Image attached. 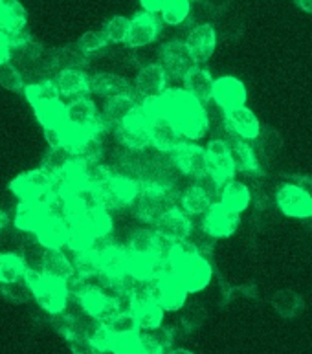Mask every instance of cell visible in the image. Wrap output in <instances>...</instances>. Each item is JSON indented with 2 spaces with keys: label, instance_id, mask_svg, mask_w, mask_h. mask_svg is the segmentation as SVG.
Listing matches in <instances>:
<instances>
[{
  "label": "cell",
  "instance_id": "obj_32",
  "mask_svg": "<svg viewBox=\"0 0 312 354\" xmlns=\"http://www.w3.org/2000/svg\"><path fill=\"white\" fill-rule=\"evenodd\" d=\"M44 218H46V212L43 206H39L35 202H21L15 213V226L22 232L35 233Z\"/></svg>",
  "mask_w": 312,
  "mask_h": 354
},
{
  "label": "cell",
  "instance_id": "obj_17",
  "mask_svg": "<svg viewBox=\"0 0 312 354\" xmlns=\"http://www.w3.org/2000/svg\"><path fill=\"white\" fill-rule=\"evenodd\" d=\"M162 24L154 17V13L149 11H140L131 19V30H129L127 37V46L136 50V48H143L153 44L160 35Z\"/></svg>",
  "mask_w": 312,
  "mask_h": 354
},
{
  "label": "cell",
  "instance_id": "obj_46",
  "mask_svg": "<svg viewBox=\"0 0 312 354\" xmlns=\"http://www.w3.org/2000/svg\"><path fill=\"white\" fill-rule=\"evenodd\" d=\"M107 44H109V39H107L105 32L101 30H92V32H86L83 33L77 41V46L86 53V55H92V53H98L101 50H105Z\"/></svg>",
  "mask_w": 312,
  "mask_h": 354
},
{
  "label": "cell",
  "instance_id": "obj_26",
  "mask_svg": "<svg viewBox=\"0 0 312 354\" xmlns=\"http://www.w3.org/2000/svg\"><path fill=\"white\" fill-rule=\"evenodd\" d=\"M190 292L185 290V286L178 281L175 274L160 277V307L165 312H176L185 305Z\"/></svg>",
  "mask_w": 312,
  "mask_h": 354
},
{
  "label": "cell",
  "instance_id": "obj_37",
  "mask_svg": "<svg viewBox=\"0 0 312 354\" xmlns=\"http://www.w3.org/2000/svg\"><path fill=\"white\" fill-rule=\"evenodd\" d=\"M35 114H37V120L43 125V129L63 127L66 123V105H63L61 100L50 101L46 105L39 106V109H35Z\"/></svg>",
  "mask_w": 312,
  "mask_h": 354
},
{
  "label": "cell",
  "instance_id": "obj_22",
  "mask_svg": "<svg viewBox=\"0 0 312 354\" xmlns=\"http://www.w3.org/2000/svg\"><path fill=\"white\" fill-rule=\"evenodd\" d=\"M228 143H230V149H232L233 160H235V167H237L239 173L248 176H255L261 173V164L259 158H257V153L255 149L250 145L246 140L235 136V134H228Z\"/></svg>",
  "mask_w": 312,
  "mask_h": 354
},
{
  "label": "cell",
  "instance_id": "obj_30",
  "mask_svg": "<svg viewBox=\"0 0 312 354\" xmlns=\"http://www.w3.org/2000/svg\"><path fill=\"white\" fill-rule=\"evenodd\" d=\"M41 270H43V274L48 275V277L66 281L70 275L74 274V263L68 259V255L64 254L61 248L46 250Z\"/></svg>",
  "mask_w": 312,
  "mask_h": 354
},
{
  "label": "cell",
  "instance_id": "obj_33",
  "mask_svg": "<svg viewBox=\"0 0 312 354\" xmlns=\"http://www.w3.org/2000/svg\"><path fill=\"white\" fill-rule=\"evenodd\" d=\"M272 307L279 314L281 317L292 319V317L300 316L305 308L303 297L294 290H277L272 296Z\"/></svg>",
  "mask_w": 312,
  "mask_h": 354
},
{
  "label": "cell",
  "instance_id": "obj_44",
  "mask_svg": "<svg viewBox=\"0 0 312 354\" xmlns=\"http://www.w3.org/2000/svg\"><path fill=\"white\" fill-rule=\"evenodd\" d=\"M0 85L4 86L6 90H10V92H22L26 88L24 75L15 64H11V61L0 64Z\"/></svg>",
  "mask_w": 312,
  "mask_h": 354
},
{
  "label": "cell",
  "instance_id": "obj_12",
  "mask_svg": "<svg viewBox=\"0 0 312 354\" xmlns=\"http://www.w3.org/2000/svg\"><path fill=\"white\" fill-rule=\"evenodd\" d=\"M169 75L160 63H149L138 70L134 80V90L143 101L160 100L167 90Z\"/></svg>",
  "mask_w": 312,
  "mask_h": 354
},
{
  "label": "cell",
  "instance_id": "obj_3",
  "mask_svg": "<svg viewBox=\"0 0 312 354\" xmlns=\"http://www.w3.org/2000/svg\"><path fill=\"white\" fill-rule=\"evenodd\" d=\"M142 189L136 202L133 204V212L138 221L156 224L162 215L169 207L175 206V195L171 187L160 185L156 182H140Z\"/></svg>",
  "mask_w": 312,
  "mask_h": 354
},
{
  "label": "cell",
  "instance_id": "obj_16",
  "mask_svg": "<svg viewBox=\"0 0 312 354\" xmlns=\"http://www.w3.org/2000/svg\"><path fill=\"white\" fill-rule=\"evenodd\" d=\"M246 100H248V92H246V86L241 80L233 77V75H223V77L215 80L213 103L221 106L224 112L244 106Z\"/></svg>",
  "mask_w": 312,
  "mask_h": 354
},
{
  "label": "cell",
  "instance_id": "obj_58",
  "mask_svg": "<svg viewBox=\"0 0 312 354\" xmlns=\"http://www.w3.org/2000/svg\"><path fill=\"white\" fill-rule=\"evenodd\" d=\"M98 354H120V353H116L114 349H107V351H100Z\"/></svg>",
  "mask_w": 312,
  "mask_h": 354
},
{
  "label": "cell",
  "instance_id": "obj_60",
  "mask_svg": "<svg viewBox=\"0 0 312 354\" xmlns=\"http://www.w3.org/2000/svg\"><path fill=\"white\" fill-rule=\"evenodd\" d=\"M191 2H202V0H191Z\"/></svg>",
  "mask_w": 312,
  "mask_h": 354
},
{
  "label": "cell",
  "instance_id": "obj_41",
  "mask_svg": "<svg viewBox=\"0 0 312 354\" xmlns=\"http://www.w3.org/2000/svg\"><path fill=\"white\" fill-rule=\"evenodd\" d=\"M81 165H83V180H85V184L98 187V189H101L114 175L107 165H101L98 160L95 162H83L81 160Z\"/></svg>",
  "mask_w": 312,
  "mask_h": 354
},
{
  "label": "cell",
  "instance_id": "obj_10",
  "mask_svg": "<svg viewBox=\"0 0 312 354\" xmlns=\"http://www.w3.org/2000/svg\"><path fill=\"white\" fill-rule=\"evenodd\" d=\"M158 63L164 66L171 80H184V75L199 64L187 43L178 39L167 41L160 46Z\"/></svg>",
  "mask_w": 312,
  "mask_h": 354
},
{
  "label": "cell",
  "instance_id": "obj_61",
  "mask_svg": "<svg viewBox=\"0 0 312 354\" xmlns=\"http://www.w3.org/2000/svg\"><path fill=\"white\" fill-rule=\"evenodd\" d=\"M0 4H2V0H0Z\"/></svg>",
  "mask_w": 312,
  "mask_h": 354
},
{
  "label": "cell",
  "instance_id": "obj_13",
  "mask_svg": "<svg viewBox=\"0 0 312 354\" xmlns=\"http://www.w3.org/2000/svg\"><path fill=\"white\" fill-rule=\"evenodd\" d=\"M154 232L171 243H184V241H190L193 235V224H191L190 215L182 207L173 206L156 221Z\"/></svg>",
  "mask_w": 312,
  "mask_h": 354
},
{
  "label": "cell",
  "instance_id": "obj_39",
  "mask_svg": "<svg viewBox=\"0 0 312 354\" xmlns=\"http://www.w3.org/2000/svg\"><path fill=\"white\" fill-rule=\"evenodd\" d=\"M191 0H167L164 10L160 11L162 22L167 26H180L190 19Z\"/></svg>",
  "mask_w": 312,
  "mask_h": 354
},
{
  "label": "cell",
  "instance_id": "obj_56",
  "mask_svg": "<svg viewBox=\"0 0 312 354\" xmlns=\"http://www.w3.org/2000/svg\"><path fill=\"white\" fill-rule=\"evenodd\" d=\"M6 224H8V215H6L4 209H0V230L6 227Z\"/></svg>",
  "mask_w": 312,
  "mask_h": 354
},
{
  "label": "cell",
  "instance_id": "obj_4",
  "mask_svg": "<svg viewBox=\"0 0 312 354\" xmlns=\"http://www.w3.org/2000/svg\"><path fill=\"white\" fill-rule=\"evenodd\" d=\"M143 105L149 112V127H151V143L156 151L164 154H171L184 142V136L180 134L173 120L165 114L158 105V100L143 101Z\"/></svg>",
  "mask_w": 312,
  "mask_h": 354
},
{
  "label": "cell",
  "instance_id": "obj_49",
  "mask_svg": "<svg viewBox=\"0 0 312 354\" xmlns=\"http://www.w3.org/2000/svg\"><path fill=\"white\" fill-rule=\"evenodd\" d=\"M68 344L74 354H98V349L89 336H75V338L68 339Z\"/></svg>",
  "mask_w": 312,
  "mask_h": 354
},
{
  "label": "cell",
  "instance_id": "obj_50",
  "mask_svg": "<svg viewBox=\"0 0 312 354\" xmlns=\"http://www.w3.org/2000/svg\"><path fill=\"white\" fill-rule=\"evenodd\" d=\"M44 136L50 147H64L66 145V133L63 127H46L44 129Z\"/></svg>",
  "mask_w": 312,
  "mask_h": 354
},
{
  "label": "cell",
  "instance_id": "obj_45",
  "mask_svg": "<svg viewBox=\"0 0 312 354\" xmlns=\"http://www.w3.org/2000/svg\"><path fill=\"white\" fill-rule=\"evenodd\" d=\"M21 252H22V259L26 261V265L30 268H39L41 270V265H43L44 254H46V248L43 244L39 243L37 237L35 239H24L21 243Z\"/></svg>",
  "mask_w": 312,
  "mask_h": 354
},
{
  "label": "cell",
  "instance_id": "obj_34",
  "mask_svg": "<svg viewBox=\"0 0 312 354\" xmlns=\"http://www.w3.org/2000/svg\"><path fill=\"white\" fill-rule=\"evenodd\" d=\"M24 95H26L28 103L33 106V109H39V106L46 105L50 101L59 100V88L55 85L53 80H44V81H35V83H30L24 88Z\"/></svg>",
  "mask_w": 312,
  "mask_h": 354
},
{
  "label": "cell",
  "instance_id": "obj_31",
  "mask_svg": "<svg viewBox=\"0 0 312 354\" xmlns=\"http://www.w3.org/2000/svg\"><path fill=\"white\" fill-rule=\"evenodd\" d=\"M28 13L19 0H2L0 4V32H17L24 30Z\"/></svg>",
  "mask_w": 312,
  "mask_h": 354
},
{
  "label": "cell",
  "instance_id": "obj_15",
  "mask_svg": "<svg viewBox=\"0 0 312 354\" xmlns=\"http://www.w3.org/2000/svg\"><path fill=\"white\" fill-rule=\"evenodd\" d=\"M208 158L212 164V176L219 180L221 184H226L230 180H233L237 167H235V160H233L232 149L230 143L224 138H213L206 145Z\"/></svg>",
  "mask_w": 312,
  "mask_h": 354
},
{
  "label": "cell",
  "instance_id": "obj_51",
  "mask_svg": "<svg viewBox=\"0 0 312 354\" xmlns=\"http://www.w3.org/2000/svg\"><path fill=\"white\" fill-rule=\"evenodd\" d=\"M6 35H8V41H10L11 48H13V52H17V50H21V48H24L26 44H30L33 41L32 35L26 32V30H17V32H6Z\"/></svg>",
  "mask_w": 312,
  "mask_h": 354
},
{
  "label": "cell",
  "instance_id": "obj_55",
  "mask_svg": "<svg viewBox=\"0 0 312 354\" xmlns=\"http://www.w3.org/2000/svg\"><path fill=\"white\" fill-rule=\"evenodd\" d=\"M294 2H296V6L300 10H303L305 13H311L312 15V0H294Z\"/></svg>",
  "mask_w": 312,
  "mask_h": 354
},
{
  "label": "cell",
  "instance_id": "obj_29",
  "mask_svg": "<svg viewBox=\"0 0 312 354\" xmlns=\"http://www.w3.org/2000/svg\"><path fill=\"white\" fill-rule=\"evenodd\" d=\"M156 241H158V233L149 227H136L127 239V246L125 248L131 252L133 257L136 259H153L154 250H156Z\"/></svg>",
  "mask_w": 312,
  "mask_h": 354
},
{
  "label": "cell",
  "instance_id": "obj_47",
  "mask_svg": "<svg viewBox=\"0 0 312 354\" xmlns=\"http://www.w3.org/2000/svg\"><path fill=\"white\" fill-rule=\"evenodd\" d=\"M2 296L11 303H26L30 296H33V292L26 281L21 279L11 285H2Z\"/></svg>",
  "mask_w": 312,
  "mask_h": 354
},
{
  "label": "cell",
  "instance_id": "obj_38",
  "mask_svg": "<svg viewBox=\"0 0 312 354\" xmlns=\"http://www.w3.org/2000/svg\"><path fill=\"white\" fill-rule=\"evenodd\" d=\"M107 327L114 338H136L140 333V325H138L134 312H120L111 323H107Z\"/></svg>",
  "mask_w": 312,
  "mask_h": 354
},
{
  "label": "cell",
  "instance_id": "obj_9",
  "mask_svg": "<svg viewBox=\"0 0 312 354\" xmlns=\"http://www.w3.org/2000/svg\"><path fill=\"white\" fill-rule=\"evenodd\" d=\"M173 165L180 173H184L190 178L201 180L204 176L212 175V164L208 158V151L201 145L191 142H182L178 147L171 153Z\"/></svg>",
  "mask_w": 312,
  "mask_h": 354
},
{
  "label": "cell",
  "instance_id": "obj_14",
  "mask_svg": "<svg viewBox=\"0 0 312 354\" xmlns=\"http://www.w3.org/2000/svg\"><path fill=\"white\" fill-rule=\"evenodd\" d=\"M241 213L228 209L221 202H215L210 212L202 218V232L208 233L213 239H228L237 232L241 224Z\"/></svg>",
  "mask_w": 312,
  "mask_h": 354
},
{
  "label": "cell",
  "instance_id": "obj_53",
  "mask_svg": "<svg viewBox=\"0 0 312 354\" xmlns=\"http://www.w3.org/2000/svg\"><path fill=\"white\" fill-rule=\"evenodd\" d=\"M167 0H140L143 11H149V13H160L164 10V6Z\"/></svg>",
  "mask_w": 312,
  "mask_h": 354
},
{
  "label": "cell",
  "instance_id": "obj_1",
  "mask_svg": "<svg viewBox=\"0 0 312 354\" xmlns=\"http://www.w3.org/2000/svg\"><path fill=\"white\" fill-rule=\"evenodd\" d=\"M160 109L173 120L180 134L187 142L201 140L210 131V116L202 101L185 92L184 88L165 90L158 100Z\"/></svg>",
  "mask_w": 312,
  "mask_h": 354
},
{
  "label": "cell",
  "instance_id": "obj_43",
  "mask_svg": "<svg viewBox=\"0 0 312 354\" xmlns=\"http://www.w3.org/2000/svg\"><path fill=\"white\" fill-rule=\"evenodd\" d=\"M74 272L77 275H83L86 279H92L95 275L101 272V266H100V259L95 257L94 254H90L89 250H83V252H77L74 254Z\"/></svg>",
  "mask_w": 312,
  "mask_h": 354
},
{
  "label": "cell",
  "instance_id": "obj_28",
  "mask_svg": "<svg viewBox=\"0 0 312 354\" xmlns=\"http://www.w3.org/2000/svg\"><path fill=\"white\" fill-rule=\"evenodd\" d=\"M219 202L232 212L243 213L252 204V191L248 185L233 178L223 185V193H221Z\"/></svg>",
  "mask_w": 312,
  "mask_h": 354
},
{
  "label": "cell",
  "instance_id": "obj_54",
  "mask_svg": "<svg viewBox=\"0 0 312 354\" xmlns=\"http://www.w3.org/2000/svg\"><path fill=\"white\" fill-rule=\"evenodd\" d=\"M294 182L302 185L303 189H307L312 196V178L311 176H296V178H294Z\"/></svg>",
  "mask_w": 312,
  "mask_h": 354
},
{
  "label": "cell",
  "instance_id": "obj_23",
  "mask_svg": "<svg viewBox=\"0 0 312 354\" xmlns=\"http://www.w3.org/2000/svg\"><path fill=\"white\" fill-rule=\"evenodd\" d=\"M184 90L190 92L193 97H196L202 103H212L213 101V86H215V80H213L212 72L201 64H196L184 75Z\"/></svg>",
  "mask_w": 312,
  "mask_h": 354
},
{
  "label": "cell",
  "instance_id": "obj_42",
  "mask_svg": "<svg viewBox=\"0 0 312 354\" xmlns=\"http://www.w3.org/2000/svg\"><path fill=\"white\" fill-rule=\"evenodd\" d=\"M129 30H131V19L123 15H116L109 19L103 28V32H105L107 39H109V43L114 44H125L127 43L129 37Z\"/></svg>",
  "mask_w": 312,
  "mask_h": 354
},
{
  "label": "cell",
  "instance_id": "obj_19",
  "mask_svg": "<svg viewBox=\"0 0 312 354\" xmlns=\"http://www.w3.org/2000/svg\"><path fill=\"white\" fill-rule=\"evenodd\" d=\"M143 100L136 94V90H134L133 94L109 97L101 116H103V120H105L107 127L116 129L118 125H122V123L125 122L131 114H134V112L140 109Z\"/></svg>",
  "mask_w": 312,
  "mask_h": 354
},
{
  "label": "cell",
  "instance_id": "obj_21",
  "mask_svg": "<svg viewBox=\"0 0 312 354\" xmlns=\"http://www.w3.org/2000/svg\"><path fill=\"white\" fill-rule=\"evenodd\" d=\"M90 92H94L103 97H116V95H127L133 94L134 86L133 83L120 74H112V72H100L90 77Z\"/></svg>",
  "mask_w": 312,
  "mask_h": 354
},
{
  "label": "cell",
  "instance_id": "obj_6",
  "mask_svg": "<svg viewBox=\"0 0 312 354\" xmlns=\"http://www.w3.org/2000/svg\"><path fill=\"white\" fill-rule=\"evenodd\" d=\"M118 142L122 143L127 151H145L153 147L151 143V127H149V112L145 105H140L134 114L125 120L122 125L114 129Z\"/></svg>",
  "mask_w": 312,
  "mask_h": 354
},
{
  "label": "cell",
  "instance_id": "obj_57",
  "mask_svg": "<svg viewBox=\"0 0 312 354\" xmlns=\"http://www.w3.org/2000/svg\"><path fill=\"white\" fill-rule=\"evenodd\" d=\"M167 354H193V353L187 349H169L167 351Z\"/></svg>",
  "mask_w": 312,
  "mask_h": 354
},
{
  "label": "cell",
  "instance_id": "obj_11",
  "mask_svg": "<svg viewBox=\"0 0 312 354\" xmlns=\"http://www.w3.org/2000/svg\"><path fill=\"white\" fill-rule=\"evenodd\" d=\"M33 297L37 299L39 307L50 312L52 316L61 314L68 307L70 294L66 290V283L55 277H48L43 274V277L32 286Z\"/></svg>",
  "mask_w": 312,
  "mask_h": 354
},
{
  "label": "cell",
  "instance_id": "obj_52",
  "mask_svg": "<svg viewBox=\"0 0 312 354\" xmlns=\"http://www.w3.org/2000/svg\"><path fill=\"white\" fill-rule=\"evenodd\" d=\"M11 59H13V48H11L10 41H8L6 32H0V64L10 63Z\"/></svg>",
  "mask_w": 312,
  "mask_h": 354
},
{
  "label": "cell",
  "instance_id": "obj_25",
  "mask_svg": "<svg viewBox=\"0 0 312 354\" xmlns=\"http://www.w3.org/2000/svg\"><path fill=\"white\" fill-rule=\"evenodd\" d=\"M70 235V226L66 221H61V218L48 217L43 221V224L39 226V230L35 232V237L41 244H43L46 250H55L66 246V241H68Z\"/></svg>",
  "mask_w": 312,
  "mask_h": 354
},
{
  "label": "cell",
  "instance_id": "obj_27",
  "mask_svg": "<svg viewBox=\"0 0 312 354\" xmlns=\"http://www.w3.org/2000/svg\"><path fill=\"white\" fill-rule=\"evenodd\" d=\"M213 204H215L213 198L201 184L190 185V187L180 195V207H182L190 217H204V215L210 212V207H212Z\"/></svg>",
  "mask_w": 312,
  "mask_h": 354
},
{
  "label": "cell",
  "instance_id": "obj_35",
  "mask_svg": "<svg viewBox=\"0 0 312 354\" xmlns=\"http://www.w3.org/2000/svg\"><path fill=\"white\" fill-rule=\"evenodd\" d=\"M28 265L19 254H0V285H11L24 279Z\"/></svg>",
  "mask_w": 312,
  "mask_h": 354
},
{
  "label": "cell",
  "instance_id": "obj_7",
  "mask_svg": "<svg viewBox=\"0 0 312 354\" xmlns=\"http://www.w3.org/2000/svg\"><path fill=\"white\" fill-rule=\"evenodd\" d=\"M10 189L22 202H35V204L44 207L50 202V198H52L50 173H46L41 167L28 171V173H22L15 180H11Z\"/></svg>",
  "mask_w": 312,
  "mask_h": 354
},
{
  "label": "cell",
  "instance_id": "obj_18",
  "mask_svg": "<svg viewBox=\"0 0 312 354\" xmlns=\"http://www.w3.org/2000/svg\"><path fill=\"white\" fill-rule=\"evenodd\" d=\"M226 114V127L228 134L243 138L246 142H257L261 136V123L259 118L250 111L248 106H239L233 111L224 112Z\"/></svg>",
  "mask_w": 312,
  "mask_h": 354
},
{
  "label": "cell",
  "instance_id": "obj_24",
  "mask_svg": "<svg viewBox=\"0 0 312 354\" xmlns=\"http://www.w3.org/2000/svg\"><path fill=\"white\" fill-rule=\"evenodd\" d=\"M55 85L59 88V94L70 100L86 95L90 92V77L85 70L81 68H64L61 70L55 77Z\"/></svg>",
  "mask_w": 312,
  "mask_h": 354
},
{
  "label": "cell",
  "instance_id": "obj_40",
  "mask_svg": "<svg viewBox=\"0 0 312 354\" xmlns=\"http://www.w3.org/2000/svg\"><path fill=\"white\" fill-rule=\"evenodd\" d=\"M164 308L158 303H147L134 310L140 330H156L164 323Z\"/></svg>",
  "mask_w": 312,
  "mask_h": 354
},
{
  "label": "cell",
  "instance_id": "obj_48",
  "mask_svg": "<svg viewBox=\"0 0 312 354\" xmlns=\"http://www.w3.org/2000/svg\"><path fill=\"white\" fill-rule=\"evenodd\" d=\"M64 283H66V290H68L70 297H75L77 301H80L81 297L85 296L86 292H89L90 286H92L86 277H83V275H77L75 272L70 275L68 279L64 281Z\"/></svg>",
  "mask_w": 312,
  "mask_h": 354
},
{
  "label": "cell",
  "instance_id": "obj_2",
  "mask_svg": "<svg viewBox=\"0 0 312 354\" xmlns=\"http://www.w3.org/2000/svg\"><path fill=\"white\" fill-rule=\"evenodd\" d=\"M171 265H173V274L178 277L190 294L204 290L213 277L210 261L206 255L199 252L196 244L191 239L175 244L171 254Z\"/></svg>",
  "mask_w": 312,
  "mask_h": 354
},
{
  "label": "cell",
  "instance_id": "obj_59",
  "mask_svg": "<svg viewBox=\"0 0 312 354\" xmlns=\"http://www.w3.org/2000/svg\"><path fill=\"white\" fill-rule=\"evenodd\" d=\"M131 354H147V353H143V351H142V349H140V347H138V349H136V351H134V353H131Z\"/></svg>",
  "mask_w": 312,
  "mask_h": 354
},
{
  "label": "cell",
  "instance_id": "obj_20",
  "mask_svg": "<svg viewBox=\"0 0 312 354\" xmlns=\"http://www.w3.org/2000/svg\"><path fill=\"white\" fill-rule=\"evenodd\" d=\"M187 46L195 55L196 63H206L208 59L212 57L215 48H217V32L212 24H196L190 30L187 39H185Z\"/></svg>",
  "mask_w": 312,
  "mask_h": 354
},
{
  "label": "cell",
  "instance_id": "obj_8",
  "mask_svg": "<svg viewBox=\"0 0 312 354\" xmlns=\"http://www.w3.org/2000/svg\"><path fill=\"white\" fill-rule=\"evenodd\" d=\"M275 206L291 218H312V196L296 182H285L275 191Z\"/></svg>",
  "mask_w": 312,
  "mask_h": 354
},
{
  "label": "cell",
  "instance_id": "obj_5",
  "mask_svg": "<svg viewBox=\"0 0 312 354\" xmlns=\"http://www.w3.org/2000/svg\"><path fill=\"white\" fill-rule=\"evenodd\" d=\"M140 189H142L140 180H134L129 175L114 173L112 178L100 189L101 201L109 212H120L125 207H133L138 195H140Z\"/></svg>",
  "mask_w": 312,
  "mask_h": 354
},
{
  "label": "cell",
  "instance_id": "obj_36",
  "mask_svg": "<svg viewBox=\"0 0 312 354\" xmlns=\"http://www.w3.org/2000/svg\"><path fill=\"white\" fill-rule=\"evenodd\" d=\"M75 160L74 151L70 147H50L46 154H44L43 162H41V169H44L46 173L53 175V173H61V171H66L72 162Z\"/></svg>",
  "mask_w": 312,
  "mask_h": 354
}]
</instances>
